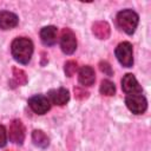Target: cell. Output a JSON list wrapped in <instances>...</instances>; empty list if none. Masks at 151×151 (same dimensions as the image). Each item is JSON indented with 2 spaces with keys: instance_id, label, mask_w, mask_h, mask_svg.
I'll list each match as a JSON object with an SVG mask.
<instances>
[{
  "instance_id": "obj_1",
  "label": "cell",
  "mask_w": 151,
  "mask_h": 151,
  "mask_svg": "<svg viewBox=\"0 0 151 151\" xmlns=\"http://www.w3.org/2000/svg\"><path fill=\"white\" fill-rule=\"evenodd\" d=\"M33 42L31 39L25 37H18L15 38L11 44V53L15 61L19 64L26 65L29 63L32 54H33Z\"/></svg>"
},
{
  "instance_id": "obj_2",
  "label": "cell",
  "mask_w": 151,
  "mask_h": 151,
  "mask_svg": "<svg viewBox=\"0 0 151 151\" xmlns=\"http://www.w3.org/2000/svg\"><path fill=\"white\" fill-rule=\"evenodd\" d=\"M116 22H117V26L119 27V29H122L126 34L131 35L134 33V31L138 26L139 17L134 11L127 8V9H123V11L118 12V14L116 17Z\"/></svg>"
},
{
  "instance_id": "obj_3",
  "label": "cell",
  "mask_w": 151,
  "mask_h": 151,
  "mask_svg": "<svg viewBox=\"0 0 151 151\" xmlns=\"http://www.w3.org/2000/svg\"><path fill=\"white\" fill-rule=\"evenodd\" d=\"M114 54H116V58L122 66L132 67V65H133V50H132V45L129 41L120 42L116 47Z\"/></svg>"
},
{
  "instance_id": "obj_4",
  "label": "cell",
  "mask_w": 151,
  "mask_h": 151,
  "mask_svg": "<svg viewBox=\"0 0 151 151\" xmlns=\"http://www.w3.org/2000/svg\"><path fill=\"white\" fill-rule=\"evenodd\" d=\"M125 104H126L127 109L134 114H143L147 109L146 98L144 96H142V94L126 96Z\"/></svg>"
},
{
  "instance_id": "obj_5",
  "label": "cell",
  "mask_w": 151,
  "mask_h": 151,
  "mask_svg": "<svg viewBox=\"0 0 151 151\" xmlns=\"http://www.w3.org/2000/svg\"><path fill=\"white\" fill-rule=\"evenodd\" d=\"M60 48L65 54H72L77 48L76 34L70 28H64L60 35Z\"/></svg>"
},
{
  "instance_id": "obj_6",
  "label": "cell",
  "mask_w": 151,
  "mask_h": 151,
  "mask_svg": "<svg viewBox=\"0 0 151 151\" xmlns=\"http://www.w3.org/2000/svg\"><path fill=\"white\" fill-rule=\"evenodd\" d=\"M28 106L37 114H45L51 109V101L47 97L42 94L33 96L28 99Z\"/></svg>"
},
{
  "instance_id": "obj_7",
  "label": "cell",
  "mask_w": 151,
  "mask_h": 151,
  "mask_svg": "<svg viewBox=\"0 0 151 151\" xmlns=\"http://www.w3.org/2000/svg\"><path fill=\"white\" fill-rule=\"evenodd\" d=\"M122 88L127 96L132 94H142V86L132 73H126L122 78Z\"/></svg>"
},
{
  "instance_id": "obj_8",
  "label": "cell",
  "mask_w": 151,
  "mask_h": 151,
  "mask_svg": "<svg viewBox=\"0 0 151 151\" xmlns=\"http://www.w3.org/2000/svg\"><path fill=\"white\" fill-rule=\"evenodd\" d=\"M9 140L14 144L21 145L25 139V126L20 119H14L9 125V132H8Z\"/></svg>"
},
{
  "instance_id": "obj_9",
  "label": "cell",
  "mask_w": 151,
  "mask_h": 151,
  "mask_svg": "<svg viewBox=\"0 0 151 151\" xmlns=\"http://www.w3.org/2000/svg\"><path fill=\"white\" fill-rule=\"evenodd\" d=\"M47 98L54 105L63 106L70 100V92L65 87H59V88H53L48 91Z\"/></svg>"
},
{
  "instance_id": "obj_10",
  "label": "cell",
  "mask_w": 151,
  "mask_h": 151,
  "mask_svg": "<svg viewBox=\"0 0 151 151\" xmlns=\"http://www.w3.org/2000/svg\"><path fill=\"white\" fill-rule=\"evenodd\" d=\"M19 22V18L15 13L9 11L0 12V28L1 29H12Z\"/></svg>"
},
{
  "instance_id": "obj_11",
  "label": "cell",
  "mask_w": 151,
  "mask_h": 151,
  "mask_svg": "<svg viewBox=\"0 0 151 151\" xmlns=\"http://www.w3.org/2000/svg\"><path fill=\"white\" fill-rule=\"evenodd\" d=\"M78 81L83 86H91V85H93L94 81H96L94 70L91 66H88V65L83 66L79 70V73H78Z\"/></svg>"
},
{
  "instance_id": "obj_12",
  "label": "cell",
  "mask_w": 151,
  "mask_h": 151,
  "mask_svg": "<svg viewBox=\"0 0 151 151\" xmlns=\"http://www.w3.org/2000/svg\"><path fill=\"white\" fill-rule=\"evenodd\" d=\"M40 39L45 46H53L57 42V27L55 26H45L40 31Z\"/></svg>"
},
{
  "instance_id": "obj_13",
  "label": "cell",
  "mask_w": 151,
  "mask_h": 151,
  "mask_svg": "<svg viewBox=\"0 0 151 151\" xmlns=\"http://www.w3.org/2000/svg\"><path fill=\"white\" fill-rule=\"evenodd\" d=\"M92 32L98 39H107L111 33V27L106 21H96L92 25Z\"/></svg>"
},
{
  "instance_id": "obj_14",
  "label": "cell",
  "mask_w": 151,
  "mask_h": 151,
  "mask_svg": "<svg viewBox=\"0 0 151 151\" xmlns=\"http://www.w3.org/2000/svg\"><path fill=\"white\" fill-rule=\"evenodd\" d=\"M32 142L35 146L38 147H41V149H45L50 144V139L48 137L46 136V133L41 130H34L32 132Z\"/></svg>"
},
{
  "instance_id": "obj_15",
  "label": "cell",
  "mask_w": 151,
  "mask_h": 151,
  "mask_svg": "<svg viewBox=\"0 0 151 151\" xmlns=\"http://www.w3.org/2000/svg\"><path fill=\"white\" fill-rule=\"evenodd\" d=\"M99 91L103 96H113L116 93V85L109 80V79H104L100 83V87Z\"/></svg>"
},
{
  "instance_id": "obj_16",
  "label": "cell",
  "mask_w": 151,
  "mask_h": 151,
  "mask_svg": "<svg viewBox=\"0 0 151 151\" xmlns=\"http://www.w3.org/2000/svg\"><path fill=\"white\" fill-rule=\"evenodd\" d=\"M13 81L15 83V85H25L27 83V77L26 73L18 68V67H13Z\"/></svg>"
},
{
  "instance_id": "obj_17",
  "label": "cell",
  "mask_w": 151,
  "mask_h": 151,
  "mask_svg": "<svg viewBox=\"0 0 151 151\" xmlns=\"http://www.w3.org/2000/svg\"><path fill=\"white\" fill-rule=\"evenodd\" d=\"M78 70V64L74 60H68L64 65V72L67 77H72Z\"/></svg>"
},
{
  "instance_id": "obj_18",
  "label": "cell",
  "mask_w": 151,
  "mask_h": 151,
  "mask_svg": "<svg viewBox=\"0 0 151 151\" xmlns=\"http://www.w3.org/2000/svg\"><path fill=\"white\" fill-rule=\"evenodd\" d=\"M99 70H100L104 74H106V76H109V77H112V76H113L112 67H111V65H110L107 61H100V63H99Z\"/></svg>"
},
{
  "instance_id": "obj_19",
  "label": "cell",
  "mask_w": 151,
  "mask_h": 151,
  "mask_svg": "<svg viewBox=\"0 0 151 151\" xmlns=\"http://www.w3.org/2000/svg\"><path fill=\"white\" fill-rule=\"evenodd\" d=\"M7 143V131L4 125H0V147H4Z\"/></svg>"
},
{
  "instance_id": "obj_20",
  "label": "cell",
  "mask_w": 151,
  "mask_h": 151,
  "mask_svg": "<svg viewBox=\"0 0 151 151\" xmlns=\"http://www.w3.org/2000/svg\"><path fill=\"white\" fill-rule=\"evenodd\" d=\"M74 93H76V98H78V99H80V100L86 99V98L88 97V94H90L87 91L83 90L81 87H74Z\"/></svg>"
}]
</instances>
